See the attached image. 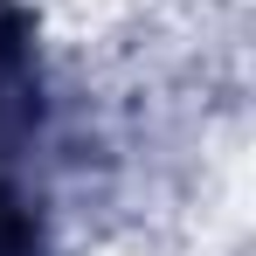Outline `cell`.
I'll use <instances>...</instances> for the list:
<instances>
[{
  "instance_id": "1",
  "label": "cell",
  "mask_w": 256,
  "mask_h": 256,
  "mask_svg": "<svg viewBox=\"0 0 256 256\" xmlns=\"http://www.w3.org/2000/svg\"><path fill=\"white\" fill-rule=\"evenodd\" d=\"M0 256H42V228L14 187H0Z\"/></svg>"
}]
</instances>
